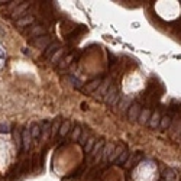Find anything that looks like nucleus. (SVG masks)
<instances>
[{"mask_svg":"<svg viewBox=\"0 0 181 181\" xmlns=\"http://www.w3.org/2000/svg\"><path fill=\"white\" fill-rule=\"evenodd\" d=\"M162 177L167 178V180H174V178H175V174H174L170 168H164V171H162Z\"/></svg>","mask_w":181,"mask_h":181,"instance_id":"obj_30","label":"nucleus"},{"mask_svg":"<svg viewBox=\"0 0 181 181\" xmlns=\"http://www.w3.org/2000/svg\"><path fill=\"white\" fill-rule=\"evenodd\" d=\"M84 31H86V26H83V25L75 26L74 29L67 35V41L70 42V44H71V42H74V41H77V39H78V36H80Z\"/></svg>","mask_w":181,"mask_h":181,"instance_id":"obj_11","label":"nucleus"},{"mask_svg":"<svg viewBox=\"0 0 181 181\" xmlns=\"http://www.w3.org/2000/svg\"><path fill=\"white\" fill-rule=\"evenodd\" d=\"M101 81H103V78H101V77L94 78V80H91L90 83H87L86 86H83L80 90H81L84 94H91V93H94V91L99 89V86L101 84Z\"/></svg>","mask_w":181,"mask_h":181,"instance_id":"obj_4","label":"nucleus"},{"mask_svg":"<svg viewBox=\"0 0 181 181\" xmlns=\"http://www.w3.org/2000/svg\"><path fill=\"white\" fill-rule=\"evenodd\" d=\"M59 48H61L59 42H58V41H52L50 45L45 48V51H44V55H42V57L45 58V59H50V58L52 57V55H54V54H55V52H57Z\"/></svg>","mask_w":181,"mask_h":181,"instance_id":"obj_10","label":"nucleus"},{"mask_svg":"<svg viewBox=\"0 0 181 181\" xmlns=\"http://www.w3.org/2000/svg\"><path fill=\"white\" fill-rule=\"evenodd\" d=\"M33 22H35V17L32 15H25L23 17H20V19H17L16 20V25L19 28H23V26H31L33 25Z\"/></svg>","mask_w":181,"mask_h":181,"instance_id":"obj_14","label":"nucleus"},{"mask_svg":"<svg viewBox=\"0 0 181 181\" xmlns=\"http://www.w3.org/2000/svg\"><path fill=\"white\" fill-rule=\"evenodd\" d=\"M20 135H22V152H28L31 148V140H32L31 133H29V128H25L20 132Z\"/></svg>","mask_w":181,"mask_h":181,"instance_id":"obj_9","label":"nucleus"},{"mask_svg":"<svg viewBox=\"0 0 181 181\" xmlns=\"http://www.w3.org/2000/svg\"><path fill=\"white\" fill-rule=\"evenodd\" d=\"M67 52H68V51H65V52H64V51H62L61 48H59V50H58L57 52H55V54H54V55L51 57V64L57 65L58 62H59V61L62 59V57H64V54H67Z\"/></svg>","mask_w":181,"mask_h":181,"instance_id":"obj_23","label":"nucleus"},{"mask_svg":"<svg viewBox=\"0 0 181 181\" xmlns=\"http://www.w3.org/2000/svg\"><path fill=\"white\" fill-rule=\"evenodd\" d=\"M75 28L74 22H71V20H68V19H65V20H62V26H61V31H62V33H65V35H68V33L71 32L73 29Z\"/></svg>","mask_w":181,"mask_h":181,"instance_id":"obj_22","label":"nucleus"},{"mask_svg":"<svg viewBox=\"0 0 181 181\" xmlns=\"http://www.w3.org/2000/svg\"><path fill=\"white\" fill-rule=\"evenodd\" d=\"M51 131V120H45L41 126V136H47Z\"/></svg>","mask_w":181,"mask_h":181,"instance_id":"obj_28","label":"nucleus"},{"mask_svg":"<svg viewBox=\"0 0 181 181\" xmlns=\"http://www.w3.org/2000/svg\"><path fill=\"white\" fill-rule=\"evenodd\" d=\"M68 80L73 83V86H74L75 89H81V87H83V83L80 81L77 77H74V75H70V77H68Z\"/></svg>","mask_w":181,"mask_h":181,"instance_id":"obj_31","label":"nucleus"},{"mask_svg":"<svg viewBox=\"0 0 181 181\" xmlns=\"http://www.w3.org/2000/svg\"><path fill=\"white\" fill-rule=\"evenodd\" d=\"M123 149H125L123 146H117V148H115V149H113V152L110 154V156H109V161H110V162H115L116 159H117V156L122 154V151H123Z\"/></svg>","mask_w":181,"mask_h":181,"instance_id":"obj_26","label":"nucleus"},{"mask_svg":"<svg viewBox=\"0 0 181 181\" xmlns=\"http://www.w3.org/2000/svg\"><path fill=\"white\" fill-rule=\"evenodd\" d=\"M94 143H96V138H93V136H90L89 139H87V142L84 143V152L89 155L91 152V149L94 148Z\"/></svg>","mask_w":181,"mask_h":181,"instance_id":"obj_24","label":"nucleus"},{"mask_svg":"<svg viewBox=\"0 0 181 181\" xmlns=\"http://www.w3.org/2000/svg\"><path fill=\"white\" fill-rule=\"evenodd\" d=\"M71 129V122L70 120H64L61 126H59V131H58V136L59 138H65L67 135H68V132Z\"/></svg>","mask_w":181,"mask_h":181,"instance_id":"obj_15","label":"nucleus"},{"mask_svg":"<svg viewBox=\"0 0 181 181\" xmlns=\"http://www.w3.org/2000/svg\"><path fill=\"white\" fill-rule=\"evenodd\" d=\"M117 93H119V91H117V87H116V86H110V87H109V90L106 91V94H104V97H103L104 103L112 106V103H113L115 97L117 96Z\"/></svg>","mask_w":181,"mask_h":181,"instance_id":"obj_12","label":"nucleus"},{"mask_svg":"<svg viewBox=\"0 0 181 181\" xmlns=\"http://www.w3.org/2000/svg\"><path fill=\"white\" fill-rule=\"evenodd\" d=\"M142 159H143V155H142L140 152L132 154V155H129V158L126 159V162H125V168H126V170H132V168H135L136 165L139 164Z\"/></svg>","mask_w":181,"mask_h":181,"instance_id":"obj_7","label":"nucleus"},{"mask_svg":"<svg viewBox=\"0 0 181 181\" xmlns=\"http://www.w3.org/2000/svg\"><path fill=\"white\" fill-rule=\"evenodd\" d=\"M113 149H115V145H112V143L103 146V149H101V159H103L104 162L109 161V156H110V154L113 152Z\"/></svg>","mask_w":181,"mask_h":181,"instance_id":"obj_19","label":"nucleus"},{"mask_svg":"<svg viewBox=\"0 0 181 181\" xmlns=\"http://www.w3.org/2000/svg\"><path fill=\"white\" fill-rule=\"evenodd\" d=\"M6 132H9L8 123H2L0 125V133H6Z\"/></svg>","mask_w":181,"mask_h":181,"instance_id":"obj_33","label":"nucleus"},{"mask_svg":"<svg viewBox=\"0 0 181 181\" xmlns=\"http://www.w3.org/2000/svg\"><path fill=\"white\" fill-rule=\"evenodd\" d=\"M129 155H131V154H129V151H128V149H123V151H122V154L117 156V159H116L115 162H116L117 165L125 164V162H126V159L129 158Z\"/></svg>","mask_w":181,"mask_h":181,"instance_id":"obj_25","label":"nucleus"},{"mask_svg":"<svg viewBox=\"0 0 181 181\" xmlns=\"http://www.w3.org/2000/svg\"><path fill=\"white\" fill-rule=\"evenodd\" d=\"M81 131H83L81 126H80V125H75L73 132H71V140H78L80 135H81Z\"/></svg>","mask_w":181,"mask_h":181,"instance_id":"obj_29","label":"nucleus"},{"mask_svg":"<svg viewBox=\"0 0 181 181\" xmlns=\"http://www.w3.org/2000/svg\"><path fill=\"white\" fill-rule=\"evenodd\" d=\"M52 39H51L50 35H44V36H39V38H36V39H32L31 44H32L35 48H39V50H45L48 45H50Z\"/></svg>","mask_w":181,"mask_h":181,"instance_id":"obj_8","label":"nucleus"},{"mask_svg":"<svg viewBox=\"0 0 181 181\" xmlns=\"http://www.w3.org/2000/svg\"><path fill=\"white\" fill-rule=\"evenodd\" d=\"M61 123H62L61 117H57V119H55V122H54V123H51V131H50L51 139H54V138L58 135V131H59V126H61Z\"/></svg>","mask_w":181,"mask_h":181,"instance_id":"obj_17","label":"nucleus"},{"mask_svg":"<svg viewBox=\"0 0 181 181\" xmlns=\"http://www.w3.org/2000/svg\"><path fill=\"white\" fill-rule=\"evenodd\" d=\"M171 123H173V117H171V116H168V115L161 116V120H159V128H161L162 131L170 129Z\"/></svg>","mask_w":181,"mask_h":181,"instance_id":"obj_18","label":"nucleus"},{"mask_svg":"<svg viewBox=\"0 0 181 181\" xmlns=\"http://www.w3.org/2000/svg\"><path fill=\"white\" fill-rule=\"evenodd\" d=\"M140 110H142V106H140V103H138V101H133L131 106H129V109H128V119L131 120V122H136L138 120V117H139V113Z\"/></svg>","mask_w":181,"mask_h":181,"instance_id":"obj_3","label":"nucleus"},{"mask_svg":"<svg viewBox=\"0 0 181 181\" xmlns=\"http://www.w3.org/2000/svg\"><path fill=\"white\" fill-rule=\"evenodd\" d=\"M159 120H161V113L156 110L154 113H151V117H149V120L146 125H149L151 129H156V128L159 126Z\"/></svg>","mask_w":181,"mask_h":181,"instance_id":"obj_13","label":"nucleus"},{"mask_svg":"<svg viewBox=\"0 0 181 181\" xmlns=\"http://www.w3.org/2000/svg\"><path fill=\"white\" fill-rule=\"evenodd\" d=\"M32 3L33 2H22V3L12 12V16L15 17V19H20V17H23L25 15H28V9L32 6Z\"/></svg>","mask_w":181,"mask_h":181,"instance_id":"obj_2","label":"nucleus"},{"mask_svg":"<svg viewBox=\"0 0 181 181\" xmlns=\"http://www.w3.org/2000/svg\"><path fill=\"white\" fill-rule=\"evenodd\" d=\"M89 138H90V136H89V131H81V135H80V138H78V142L84 146V143L87 142Z\"/></svg>","mask_w":181,"mask_h":181,"instance_id":"obj_32","label":"nucleus"},{"mask_svg":"<svg viewBox=\"0 0 181 181\" xmlns=\"http://www.w3.org/2000/svg\"><path fill=\"white\" fill-rule=\"evenodd\" d=\"M80 58V52H70L64 59H61L59 65H58V70H65L67 67H70L74 61H77Z\"/></svg>","mask_w":181,"mask_h":181,"instance_id":"obj_6","label":"nucleus"},{"mask_svg":"<svg viewBox=\"0 0 181 181\" xmlns=\"http://www.w3.org/2000/svg\"><path fill=\"white\" fill-rule=\"evenodd\" d=\"M47 28L42 25H31V28L26 31V36H29L31 39H36V38H39V36H44V35H47Z\"/></svg>","mask_w":181,"mask_h":181,"instance_id":"obj_1","label":"nucleus"},{"mask_svg":"<svg viewBox=\"0 0 181 181\" xmlns=\"http://www.w3.org/2000/svg\"><path fill=\"white\" fill-rule=\"evenodd\" d=\"M13 139L16 142V149L19 152H22V135H20V131L17 128L13 129Z\"/></svg>","mask_w":181,"mask_h":181,"instance_id":"obj_21","label":"nucleus"},{"mask_svg":"<svg viewBox=\"0 0 181 181\" xmlns=\"http://www.w3.org/2000/svg\"><path fill=\"white\" fill-rule=\"evenodd\" d=\"M29 133H31V138L32 139H39L41 138V126L38 123H33L29 128Z\"/></svg>","mask_w":181,"mask_h":181,"instance_id":"obj_20","label":"nucleus"},{"mask_svg":"<svg viewBox=\"0 0 181 181\" xmlns=\"http://www.w3.org/2000/svg\"><path fill=\"white\" fill-rule=\"evenodd\" d=\"M112 83H113V78H112V77H109V78H106V80H103L101 84L99 86V89L96 90V94H97V96H94V97L99 99V100L103 99L104 94H106V91L109 90V87L112 86Z\"/></svg>","mask_w":181,"mask_h":181,"instance_id":"obj_5","label":"nucleus"},{"mask_svg":"<svg viewBox=\"0 0 181 181\" xmlns=\"http://www.w3.org/2000/svg\"><path fill=\"white\" fill-rule=\"evenodd\" d=\"M131 104H132V100L129 97H122L120 99V110L122 112H128V109H129Z\"/></svg>","mask_w":181,"mask_h":181,"instance_id":"obj_27","label":"nucleus"},{"mask_svg":"<svg viewBox=\"0 0 181 181\" xmlns=\"http://www.w3.org/2000/svg\"><path fill=\"white\" fill-rule=\"evenodd\" d=\"M149 117H151V110H149L148 107H145V109H142L139 113V117H138V122L140 125H146L149 120Z\"/></svg>","mask_w":181,"mask_h":181,"instance_id":"obj_16","label":"nucleus"}]
</instances>
